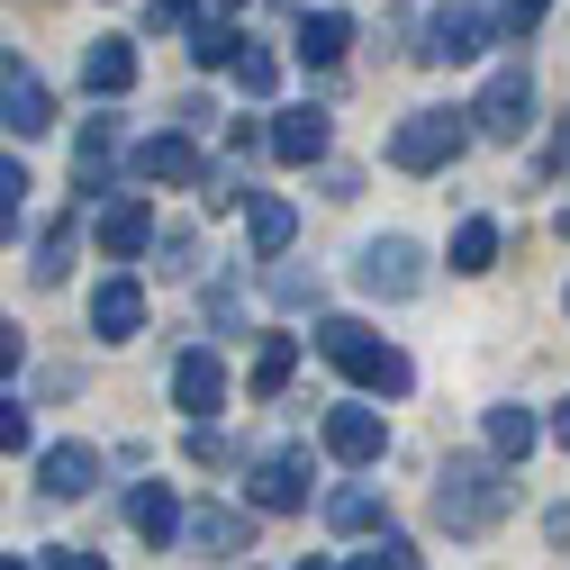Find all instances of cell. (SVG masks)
Masks as SVG:
<instances>
[{"mask_svg":"<svg viewBox=\"0 0 570 570\" xmlns=\"http://www.w3.org/2000/svg\"><path fill=\"white\" fill-rule=\"evenodd\" d=\"M146 28L164 37V28H199V0H146Z\"/></svg>","mask_w":570,"mask_h":570,"instance_id":"32","label":"cell"},{"mask_svg":"<svg viewBox=\"0 0 570 570\" xmlns=\"http://www.w3.org/2000/svg\"><path fill=\"white\" fill-rule=\"evenodd\" d=\"M272 299H281V308H317L326 281H317V272H272Z\"/></svg>","mask_w":570,"mask_h":570,"instance_id":"30","label":"cell"},{"mask_svg":"<svg viewBox=\"0 0 570 570\" xmlns=\"http://www.w3.org/2000/svg\"><path fill=\"white\" fill-rule=\"evenodd\" d=\"M281 10H308V0H281Z\"/></svg>","mask_w":570,"mask_h":570,"instance_id":"43","label":"cell"},{"mask_svg":"<svg viewBox=\"0 0 570 570\" xmlns=\"http://www.w3.org/2000/svg\"><path fill=\"white\" fill-rule=\"evenodd\" d=\"M552 173H570V118H561V136H552Z\"/></svg>","mask_w":570,"mask_h":570,"instance_id":"40","label":"cell"},{"mask_svg":"<svg viewBox=\"0 0 570 570\" xmlns=\"http://www.w3.org/2000/svg\"><path fill=\"white\" fill-rule=\"evenodd\" d=\"M155 254H164V272H199V236L190 227H155Z\"/></svg>","mask_w":570,"mask_h":570,"instance_id":"31","label":"cell"},{"mask_svg":"<svg viewBox=\"0 0 570 570\" xmlns=\"http://www.w3.org/2000/svg\"><path fill=\"white\" fill-rule=\"evenodd\" d=\"M227 10H236V0H227Z\"/></svg>","mask_w":570,"mask_h":570,"instance_id":"46","label":"cell"},{"mask_svg":"<svg viewBox=\"0 0 570 570\" xmlns=\"http://www.w3.org/2000/svg\"><path fill=\"white\" fill-rule=\"evenodd\" d=\"M291 372H299V335H272V344L254 353V399H281Z\"/></svg>","mask_w":570,"mask_h":570,"instance_id":"23","label":"cell"},{"mask_svg":"<svg viewBox=\"0 0 570 570\" xmlns=\"http://www.w3.org/2000/svg\"><path fill=\"white\" fill-rule=\"evenodd\" d=\"M245 489H254V508H263V517H291V508H308V453H263Z\"/></svg>","mask_w":570,"mask_h":570,"instance_id":"13","label":"cell"},{"mask_svg":"<svg viewBox=\"0 0 570 570\" xmlns=\"http://www.w3.org/2000/svg\"><path fill=\"white\" fill-rule=\"evenodd\" d=\"M19 444H28V407L0 399V453H19Z\"/></svg>","mask_w":570,"mask_h":570,"instance_id":"37","label":"cell"},{"mask_svg":"<svg viewBox=\"0 0 570 570\" xmlns=\"http://www.w3.org/2000/svg\"><path fill=\"white\" fill-rule=\"evenodd\" d=\"M236 46H245V28H227V19H199L190 28V63H208V73H227Z\"/></svg>","mask_w":570,"mask_h":570,"instance_id":"25","label":"cell"},{"mask_svg":"<svg viewBox=\"0 0 570 570\" xmlns=\"http://www.w3.org/2000/svg\"><path fill=\"white\" fill-rule=\"evenodd\" d=\"M91 236H100L109 263H136V254H155V208H146V199H100Z\"/></svg>","mask_w":570,"mask_h":570,"instance_id":"10","label":"cell"},{"mask_svg":"<svg viewBox=\"0 0 570 570\" xmlns=\"http://www.w3.org/2000/svg\"><path fill=\"white\" fill-rule=\"evenodd\" d=\"M19 208H28V164H10V155H0V245L19 236Z\"/></svg>","mask_w":570,"mask_h":570,"instance_id":"29","label":"cell"},{"mask_svg":"<svg viewBox=\"0 0 570 570\" xmlns=\"http://www.w3.org/2000/svg\"><path fill=\"white\" fill-rule=\"evenodd\" d=\"M127 525L146 534V543H173V534H181V498H173L164 480H146V489L127 498Z\"/></svg>","mask_w":570,"mask_h":570,"instance_id":"19","label":"cell"},{"mask_svg":"<svg viewBox=\"0 0 570 570\" xmlns=\"http://www.w3.org/2000/svg\"><path fill=\"white\" fill-rule=\"evenodd\" d=\"M489 37H498V19L471 10V0H444V10L416 19V55L425 63H471V55H489Z\"/></svg>","mask_w":570,"mask_h":570,"instance_id":"5","label":"cell"},{"mask_svg":"<svg viewBox=\"0 0 570 570\" xmlns=\"http://www.w3.org/2000/svg\"><path fill=\"white\" fill-rule=\"evenodd\" d=\"M10 372H19V326L0 317V381H10Z\"/></svg>","mask_w":570,"mask_h":570,"instance_id":"38","label":"cell"},{"mask_svg":"<svg viewBox=\"0 0 570 570\" xmlns=\"http://www.w3.org/2000/svg\"><path fill=\"white\" fill-rule=\"evenodd\" d=\"M263 146H272L281 164H326V146H335V118H326V109H281V118L263 127Z\"/></svg>","mask_w":570,"mask_h":570,"instance_id":"12","label":"cell"},{"mask_svg":"<svg viewBox=\"0 0 570 570\" xmlns=\"http://www.w3.org/2000/svg\"><path fill=\"white\" fill-rule=\"evenodd\" d=\"M561 236H570V208H561Z\"/></svg>","mask_w":570,"mask_h":570,"instance_id":"45","label":"cell"},{"mask_svg":"<svg viewBox=\"0 0 570 570\" xmlns=\"http://www.w3.org/2000/svg\"><path fill=\"white\" fill-rule=\"evenodd\" d=\"M136 326H146V291H136V272H109L91 291V335L100 344H127Z\"/></svg>","mask_w":570,"mask_h":570,"instance_id":"14","label":"cell"},{"mask_svg":"<svg viewBox=\"0 0 570 570\" xmlns=\"http://www.w3.org/2000/svg\"><path fill=\"white\" fill-rule=\"evenodd\" d=\"M534 407H489V462H525L534 453Z\"/></svg>","mask_w":570,"mask_h":570,"instance_id":"21","label":"cell"},{"mask_svg":"<svg viewBox=\"0 0 570 570\" xmlns=\"http://www.w3.org/2000/svg\"><path fill=\"white\" fill-rule=\"evenodd\" d=\"M73 173H82V190H109V173H118V118H91L73 136Z\"/></svg>","mask_w":570,"mask_h":570,"instance_id":"18","label":"cell"},{"mask_svg":"<svg viewBox=\"0 0 570 570\" xmlns=\"http://www.w3.org/2000/svg\"><path fill=\"white\" fill-rule=\"evenodd\" d=\"M326 525H335V534H372V525H381V498H372V489H335V498H326Z\"/></svg>","mask_w":570,"mask_h":570,"instance_id":"28","label":"cell"},{"mask_svg":"<svg viewBox=\"0 0 570 570\" xmlns=\"http://www.w3.org/2000/svg\"><path fill=\"white\" fill-rule=\"evenodd\" d=\"M199 199H208V208H236V199H254V190H245L236 173H208V181H199Z\"/></svg>","mask_w":570,"mask_h":570,"instance_id":"35","label":"cell"},{"mask_svg":"<svg viewBox=\"0 0 570 570\" xmlns=\"http://www.w3.org/2000/svg\"><path fill=\"white\" fill-rule=\"evenodd\" d=\"M508 508H517V480L498 462H453L435 480V525H453V534H489Z\"/></svg>","mask_w":570,"mask_h":570,"instance_id":"2","label":"cell"},{"mask_svg":"<svg viewBox=\"0 0 570 570\" xmlns=\"http://www.w3.org/2000/svg\"><path fill=\"white\" fill-rule=\"evenodd\" d=\"M326 453H335V462H353V471H372V462L390 453L381 407H326Z\"/></svg>","mask_w":570,"mask_h":570,"instance_id":"9","label":"cell"},{"mask_svg":"<svg viewBox=\"0 0 570 570\" xmlns=\"http://www.w3.org/2000/svg\"><path fill=\"white\" fill-rule=\"evenodd\" d=\"M236 91H254V100L281 91V55H272V46H254V37L236 46Z\"/></svg>","mask_w":570,"mask_h":570,"instance_id":"27","label":"cell"},{"mask_svg":"<svg viewBox=\"0 0 570 570\" xmlns=\"http://www.w3.org/2000/svg\"><path fill=\"white\" fill-rule=\"evenodd\" d=\"M73 254H82V218H55V227H46V245H37V281H46V291H55L63 272H73Z\"/></svg>","mask_w":570,"mask_h":570,"instance_id":"24","label":"cell"},{"mask_svg":"<svg viewBox=\"0 0 570 570\" xmlns=\"http://www.w3.org/2000/svg\"><path fill=\"white\" fill-rule=\"evenodd\" d=\"M82 91H100V100L136 91V46H127V37H91V46H82Z\"/></svg>","mask_w":570,"mask_h":570,"instance_id":"17","label":"cell"},{"mask_svg":"<svg viewBox=\"0 0 570 570\" xmlns=\"http://www.w3.org/2000/svg\"><path fill=\"white\" fill-rule=\"evenodd\" d=\"M552 435H561V444H570V399H561V407H552Z\"/></svg>","mask_w":570,"mask_h":570,"instance_id":"41","label":"cell"},{"mask_svg":"<svg viewBox=\"0 0 570 570\" xmlns=\"http://www.w3.org/2000/svg\"><path fill=\"white\" fill-rule=\"evenodd\" d=\"M462 146H471L462 109H407L399 136H390V164L399 173H444V164H462Z\"/></svg>","mask_w":570,"mask_h":570,"instance_id":"3","label":"cell"},{"mask_svg":"<svg viewBox=\"0 0 570 570\" xmlns=\"http://www.w3.org/2000/svg\"><path fill=\"white\" fill-rule=\"evenodd\" d=\"M136 181H164V190H199V181H208V164L190 155V136H146V146H136Z\"/></svg>","mask_w":570,"mask_h":570,"instance_id":"15","label":"cell"},{"mask_svg":"<svg viewBox=\"0 0 570 570\" xmlns=\"http://www.w3.org/2000/svg\"><path fill=\"white\" fill-rule=\"evenodd\" d=\"M344 570H390V552H381V543H372V552H353V561H344Z\"/></svg>","mask_w":570,"mask_h":570,"instance_id":"39","label":"cell"},{"mask_svg":"<svg viewBox=\"0 0 570 570\" xmlns=\"http://www.w3.org/2000/svg\"><path fill=\"white\" fill-rule=\"evenodd\" d=\"M190 462H199V471H227L236 453H227V435H218V425H199V435H190Z\"/></svg>","mask_w":570,"mask_h":570,"instance_id":"34","label":"cell"},{"mask_svg":"<svg viewBox=\"0 0 570 570\" xmlns=\"http://www.w3.org/2000/svg\"><path fill=\"white\" fill-rule=\"evenodd\" d=\"M173 407H181V416H218V407H227V363H218L208 344H190L181 363H173Z\"/></svg>","mask_w":570,"mask_h":570,"instance_id":"11","label":"cell"},{"mask_svg":"<svg viewBox=\"0 0 570 570\" xmlns=\"http://www.w3.org/2000/svg\"><path fill=\"white\" fill-rule=\"evenodd\" d=\"M462 118H471V136H489V146H517V136L534 127V73H525V63H498Z\"/></svg>","mask_w":570,"mask_h":570,"instance_id":"4","label":"cell"},{"mask_svg":"<svg viewBox=\"0 0 570 570\" xmlns=\"http://www.w3.org/2000/svg\"><path fill=\"white\" fill-rule=\"evenodd\" d=\"M353 281H363L372 299H416L425 291V245L416 236H372L353 254Z\"/></svg>","mask_w":570,"mask_h":570,"instance_id":"6","label":"cell"},{"mask_svg":"<svg viewBox=\"0 0 570 570\" xmlns=\"http://www.w3.org/2000/svg\"><path fill=\"white\" fill-rule=\"evenodd\" d=\"M0 127H19V136H46L55 127V91L28 73L19 55H0Z\"/></svg>","mask_w":570,"mask_h":570,"instance_id":"8","label":"cell"},{"mask_svg":"<svg viewBox=\"0 0 570 570\" xmlns=\"http://www.w3.org/2000/svg\"><path fill=\"white\" fill-rule=\"evenodd\" d=\"M299 570H326V561H317V552H308V561H299Z\"/></svg>","mask_w":570,"mask_h":570,"instance_id":"42","label":"cell"},{"mask_svg":"<svg viewBox=\"0 0 570 570\" xmlns=\"http://www.w3.org/2000/svg\"><path fill=\"white\" fill-rule=\"evenodd\" d=\"M344 46H353V19L344 10H299V55L308 63H344Z\"/></svg>","mask_w":570,"mask_h":570,"instance_id":"20","label":"cell"},{"mask_svg":"<svg viewBox=\"0 0 570 570\" xmlns=\"http://www.w3.org/2000/svg\"><path fill=\"white\" fill-rule=\"evenodd\" d=\"M245 227H254V254H281L299 236V208L291 199H245Z\"/></svg>","mask_w":570,"mask_h":570,"instance_id":"22","label":"cell"},{"mask_svg":"<svg viewBox=\"0 0 570 570\" xmlns=\"http://www.w3.org/2000/svg\"><path fill=\"white\" fill-rule=\"evenodd\" d=\"M0 570H28V561H0Z\"/></svg>","mask_w":570,"mask_h":570,"instance_id":"44","label":"cell"},{"mask_svg":"<svg viewBox=\"0 0 570 570\" xmlns=\"http://www.w3.org/2000/svg\"><path fill=\"white\" fill-rule=\"evenodd\" d=\"M317 353H326L353 390H372V399H407V390H416V363H407L399 344H381L363 317H326V326H317Z\"/></svg>","mask_w":570,"mask_h":570,"instance_id":"1","label":"cell"},{"mask_svg":"<svg viewBox=\"0 0 570 570\" xmlns=\"http://www.w3.org/2000/svg\"><path fill=\"white\" fill-rule=\"evenodd\" d=\"M498 263V218H462L453 227V272H489Z\"/></svg>","mask_w":570,"mask_h":570,"instance_id":"26","label":"cell"},{"mask_svg":"<svg viewBox=\"0 0 570 570\" xmlns=\"http://www.w3.org/2000/svg\"><path fill=\"white\" fill-rule=\"evenodd\" d=\"M181 543H190L199 561H236V552L254 543V517L227 508V498H208V508H181Z\"/></svg>","mask_w":570,"mask_h":570,"instance_id":"7","label":"cell"},{"mask_svg":"<svg viewBox=\"0 0 570 570\" xmlns=\"http://www.w3.org/2000/svg\"><path fill=\"white\" fill-rule=\"evenodd\" d=\"M37 570H109V552H91V543H55Z\"/></svg>","mask_w":570,"mask_h":570,"instance_id":"33","label":"cell"},{"mask_svg":"<svg viewBox=\"0 0 570 570\" xmlns=\"http://www.w3.org/2000/svg\"><path fill=\"white\" fill-rule=\"evenodd\" d=\"M543 10H552V0H498V10H489V19H498V28H534Z\"/></svg>","mask_w":570,"mask_h":570,"instance_id":"36","label":"cell"},{"mask_svg":"<svg viewBox=\"0 0 570 570\" xmlns=\"http://www.w3.org/2000/svg\"><path fill=\"white\" fill-rule=\"evenodd\" d=\"M37 489H46V498H91V489H100V453H91V444H46Z\"/></svg>","mask_w":570,"mask_h":570,"instance_id":"16","label":"cell"}]
</instances>
